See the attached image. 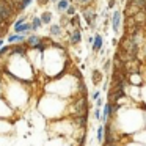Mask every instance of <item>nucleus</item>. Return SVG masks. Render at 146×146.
<instances>
[{
    "label": "nucleus",
    "instance_id": "26",
    "mask_svg": "<svg viewBox=\"0 0 146 146\" xmlns=\"http://www.w3.org/2000/svg\"><path fill=\"white\" fill-rule=\"evenodd\" d=\"M99 98H101V91H94V93L91 94V99H93V101H96V99H99Z\"/></svg>",
    "mask_w": 146,
    "mask_h": 146
},
{
    "label": "nucleus",
    "instance_id": "13",
    "mask_svg": "<svg viewBox=\"0 0 146 146\" xmlns=\"http://www.w3.org/2000/svg\"><path fill=\"white\" fill-rule=\"evenodd\" d=\"M30 22H32V33H36L38 30H41L42 27V21L39 16H33L32 19H30Z\"/></svg>",
    "mask_w": 146,
    "mask_h": 146
},
{
    "label": "nucleus",
    "instance_id": "8",
    "mask_svg": "<svg viewBox=\"0 0 146 146\" xmlns=\"http://www.w3.org/2000/svg\"><path fill=\"white\" fill-rule=\"evenodd\" d=\"M113 115V102H107L104 104V110H102V115H101V121L102 123H107L108 118Z\"/></svg>",
    "mask_w": 146,
    "mask_h": 146
},
{
    "label": "nucleus",
    "instance_id": "10",
    "mask_svg": "<svg viewBox=\"0 0 146 146\" xmlns=\"http://www.w3.org/2000/svg\"><path fill=\"white\" fill-rule=\"evenodd\" d=\"M49 35L54 36V38H61V36H63V29L60 27V24L52 22L50 25H49Z\"/></svg>",
    "mask_w": 146,
    "mask_h": 146
},
{
    "label": "nucleus",
    "instance_id": "23",
    "mask_svg": "<svg viewBox=\"0 0 146 146\" xmlns=\"http://www.w3.org/2000/svg\"><path fill=\"white\" fill-rule=\"evenodd\" d=\"M49 3H50V0H36V5H38L39 8H44V7H47Z\"/></svg>",
    "mask_w": 146,
    "mask_h": 146
},
{
    "label": "nucleus",
    "instance_id": "22",
    "mask_svg": "<svg viewBox=\"0 0 146 146\" xmlns=\"http://www.w3.org/2000/svg\"><path fill=\"white\" fill-rule=\"evenodd\" d=\"M111 68V60H105L104 66H102V72H108V69Z\"/></svg>",
    "mask_w": 146,
    "mask_h": 146
},
{
    "label": "nucleus",
    "instance_id": "19",
    "mask_svg": "<svg viewBox=\"0 0 146 146\" xmlns=\"http://www.w3.org/2000/svg\"><path fill=\"white\" fill-rule=\"evenodd\" d=\"M96 140H98L99 143H102V140H104V124H101V126L98 127V132H96Z\"/></svg>",
    "mask_w": 146,
    "mask_h": 146
},
{
    "label": "nucleus",
    "instance_id": "18",
    "mask_svg": "<svg viewBox=\"0 0 146 146\" xmlns=\"http://www.w3.org/2000/svg\"><path fill=\"white\" fill-rule=\"evenodd\" d=\"M64 14H66V16H69V17L76 16V14H77V7L74 3H71L69 7H68V10L64 11Z\"/></svg>",
    "mask_w": 146,
    "mask_h": 146
},
{
    "label": "nucleus",
    "instance_id": "14",
    "mask_svg": "<svg viewBox=\"0 0 146 146\" xmlns=\"http://www.w3.org/2000/svg\"><path fill=\"white\" fill-rule=\"evenodd\" d=\"M69 27H71V29H80V30H83V25L80 24V16H79V14H76V16H72L69 19Z\"/></svg>",
    "mask_w": 146,
    "mask_h": 146
},
{
    "label": "nucleus",
    "instance_id": "15",
    "mask_svg": "<svg viewBox=\"0 0 146 146\" xmlns=\"http://www.w3.org/2000/svg\"><path fill=\"white\" fill-rule=\"evenodd\" d=\"M74 5H76L77 8H86V7H91V5H94V0H74L72 2Z\"/></svg>",
    "mask_w": 146,
    "mask_h": 146
},
{
    "label": "nucleus",
    "instance_id": "7",
    "mask_svg": "<svg viewBox=\"0 0 146 146\" xmlns=\"http://www.w3.org/2000/svg\"><path fill=\"white\" fill-rule=\"evenodd\" d=\"M102 47H104V36H102L101 33H96L94 41H93V44H91V50L98 54V52L102 50Z\"/></svg>",
    "mask_w": 146,
    "mask_h": 146
},
{
    "label": "nucleus",
    "instance_id": "20",
    "mask_svg": "<svg viewBox=\"0 0 146 146\" xmlns=\"http://www.w3.org/2000/svg\"><path fill=\"white\" fill-rule=\"evenodd\" d=\"M130 3L137 5V7L140 8V10H145L146 11V0H129Z\"/></svg>",
    "mask_w": 146,
    "mask_h": 146
},
{
    "label": "nucleus",
    "instance_id": "3",
    "mask_svg": "<svg viewBox=\"0 0 146 146\" xmlns=\"http://www.w3.org/2000/svg\"><path fill=\"white\" fill-rule=\"evenodd\" d=\"M121 22H123V13L119 10H115L110 17V25H111V30H113L115 35H118L121 32Z\"/></svg>",
    "mask_w": 146,
    "mask_h": 146
},
{
    "label": "nucleus",
    "instance_id": "27",
    "mask_svg": "<svg viewBox=\"0 0 146 146\" xmlns=\"http://www.w3.org/2000/svg\"><path fill=\"white\" fill-rule=\"evenodd\" d=\"M102 105H104V99H102V98L96 99V107H99V108H101Z\"/></svg>",
    "mask_w": 146,
    "mask_h": 146
},
{
    "label": "nucleus",
    "instance_id": "4",
    "mask_svg": "<svg viewBox=\"0 0 146 146\" xmlns=\"http://www.w3.org/2000/svg\"><path fill=\"white\" fill-rule=\"evenodd\" d=\"M68 35V42H69V46H72V47H76V46H79L80 42H82V30L80 29H72L71 32H66Z\"/></svg>",
    "mask_w": 146,
    "mask_h": 146
},
{
    "label": "nucleus",
    "instance_id": "6",
    "mask_svg": "<svg viewBox=\"0 0 146 146\" xmlns=\"http://www.w3.org/2000/svg\"><path fill=\"white\" fill-rule=\"evenodd\" d=\"M25 35H22V33H8L7 38H5V41L8 42V44H21V42H25Z\"/></svg>",
    "mask_w": 146,
    "mask_h": 146
},
{
    "label": "nucleus",
    "instance_id": "9",
    "mask_svg": "<svg viewBox=\"0 0 146 146\" xmlns=\"http://www.w3.org/2000/svg\"><path fill=\"white\" fill-rule=\"evenodd\" d=\"M69 5H71L69 0H58L57 3L54 5V10H55V13H58V14H64V11L68 10Z\"/></svg>",
    "mask_w": 146,
    "mask_h": 146
},
{
    "label": "nucleus",
    "instance_id": "2",
    "mask_svg": "<svg viewBox=\"0 0 146 146\" xmlns=\"http://www.w3.org/2000/svg\"><path fill=\"white\" fill-rule=\"evenodd\" d=\"M88 113V101L86 98H79L77 101H74L72 104V118L74 116H85Z\"/></svg>",
    "mask_w": 146,
    "mask_h": 146
},
{
    "label": "nucleus",
    "instance_id": "30",
    "mask_svg": "<svg viewBox=\"0 0 146 146\" xmlns=\"http://www.w3.org/2000/svg\"><path fill=\"white\" fill-rule=\"evenodd\" d=\"M57 2H58V0H50V3H52V5H55Z\"/></svg>",
    "mask_w": 146,
    "mask_h": 146
},
{
    "label": "nucleus",
    "instance_id": "24",
    "mask_svg": "<svg viewBox=\"0 0 146 146\" xmlns=\"http://www.w3.org/2000/svg\"><path fill=\"white\" fill-rule=\"evenodd\" d=\"M101 108H99V107H96V110H94V118H96V119H101Z\"/></svg>",
    "mask_w": 146,
    "mask_h": 146
},
{
    "label": "nucleus",
    "instance_id": "12",
    "mask_svg": "<svg viewBox=\"0 0 146 146\" xmlns=\"http://www.w3.org/2000/svg\"><path fill=\"white\" fill-rule=\"evenodd\" d=\"M138 11H141L137 5H133V3H130V2H127V5H126V8H124V16H135Z\"/></svg>",
    "mask_w": 146,
    "mask_h": 146
},
{
    "label": "nucleus",
    "instance_id": "25",
    "mask_svg": "<svg viewBox=\"0 0 146 146\" xmlns=\"http://www.w3.org/2000/svg\"><path fill=\"white\" fill-rule=\"evenodd\" d=\"M115 5H116V0H108L107 8H108V10H111V8H115Z\"/></svg>",
    "mask_w": 146,
    "mask_h": 146
},
{
    "label": "nucleus",
    "instance_id": "5",
    "mask_svg": "<svg viewBox=\"0 0 146 146\" xmlns=\"http://www.w3.org/2000/svg\"><path fill=\"white\" fill-rule=\"evenodd\" d=\"M42 39H44V36L38 35V33H30V35H27V38H25L27 49H35L36 46L42 41Z\"/></svg>",
    "mask_w": 146,
    "mask_h": 146
},
{
    "label": "nucleus",
    "instance_id": "28",
    "mask_svg": "<svg viewBox=\"0 0 146 146\" xmlns=\"http://www.w3.org/2000/svg\"><path fill=\"white\" fill-rule=\"evenodd\" d=\"M93 41H94V35H90V36H86V42H88L90 46L93 44Z\"/></svg>",
    "mask_w": 146,
    "mask_h": 146
},
{
    "label": "nucleus",
    "instance_id": "11",
    "mask_svg": "<svg viewBox=\"0 0 146 146\" xmlns=\"http://www.w3.org/2000/svg\"><path fill=\"white\" fill-rule=\"evenodd\" d=\"M39 17H41L42 21V25H50L52 22H54V13L49 10H44L42 13H39Z\"/></svg>",
    "mask_w": 146,
    "mask_h": 146
},
{
    "label": "nucleus",
    "instance_id": "21",
    "mask_svg": "<svg viewBox=\"0 0 146 146\" xmlns=\"http://www.w3.org/2000/svg\"><path fill=\"white\" fill-rule=\"evenodd\" d=\"M32 3H33V0H21V7H22V10H24V11H25Z\"/></svg>",
    "mask_w": 146,
    "mask_h": 146
},
{
    "label": "nucleus",
    "instance_id": "17",
    "mask_svg": "<svg viewBox=\"0 0 146 146\" xmlns=\"http://www.w3.org/2000/svg\"><path fill=\"white\" fill-rule=\"evenodd\" d=\"M69 16H66V14H60V21H58V24H60V27L63 30H66L68 27H69Z\"/></svg>",
    "mask_w": 146,
    "mask_h": 146
},
{
    "label": "nucleus",
    "instance_id": "1",
    "mask_svg": "<svg viewBox=\"0 0 146 146\" xmlns=\"http://www.w3.org/2000/svg\"><path fill=\"white\" fill-rule=\"evenodd\" d=\"M80 16L83 17V21L86 22V25H88V29L91 30V32H94L96 30V24H98V13H96V10H94V7H86V8H82L80 10Z\"/></svg>",
    "mask_w": 146,
    "mask_h": 146
},
{
    "label": "nucleus",
    "instance_id": "16",
    "mask_svg": "<svg viewBox=\"0 0 146 146\" xmlns=\"http://www.w3.org/2000/svg\"><path fill=\"white\" fill-rule=\"evenodd\" d=\"M91 80H93V83H94V85H99V83L102 82V71L93 69V72H91Z\"/></svg>",
    "mask_w": 146,
    "mask_h": 146
},
{
    "label": "nucleus",
    "instance_id": "29",
    "mask_svg": "<svg viewBox=\"0 0 146 146\" xmlns=\"http://www.w3.org/2000/svg\"><path fill=\"white\" fill-rule=\"evenodd\" d=\"M5 46V38H0V47H3Z\"/></svg>",
    "mask_w": 146,
    "mask_h": 146
}]
</instances>
